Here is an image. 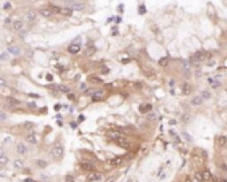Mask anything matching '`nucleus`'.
I'll use <instances>...</instances> for the list:
<instances>
[{
    "mask_svg": "<svg viewBox=\"0 0 227 182\" xmlns=\"http://www.w3.org/2000/svg\"><path fill=\"white\" fill-rule=\"evenodd\" d=\"M9 7H11V4H8V3H7V4H5V5H4V8H5V9H8V8H9Z\"/></svg>",
    "mask_w": 227,
    "mask_h": 182,
    "instance_id": "603ef678",
    "label": "nucleus"
},
{
    "mask_svg": "<svg viewBox=\"0 0 227 182\" xmlns=\"http://www.w3.org/2000/svg\"><path fill=\"white\" fill-rule=\"evenodd\" d=\"M39 13H40V16H43V18H49V16L52 15V12H51V9L48 8V7L40 8V9H39Z\"/></svg>",
    "mask_w": 227,
    "mask_h": 182,
    "instance_id": "9b49d317",
    "label": "nucleus"
},
{
    "mask_svg": "<svg viewBox=\"0 0 227 182\" xmlns=\"http://www.w3.org/2000/svg\"><path fill=\"white\" fill-rule=\"evenodd\" d=\"M80 51V44H70L68 46V52L70 54H74V55H76V54Z\"/></svg>",
    "mask_w": 227,
    "mask_h": 182,
    "instance_id": "f8f14e48",
    "label": "nucleus"
},
{
    "mask_svg": "<svg viewBox=\"0 0 227 182\" xmlns=\"http://www.w3.org/2000/svg\"><path fill=\"white\" fill-rule=\"evenodd\" d=\"M8 162H9V159H8V157L5 156V154L0 157V165H3V166H4V165H7Z\"/></svg>",
    "mask_w": 227,
    "mask_h": 182,
    "instance_id": "c85d7f7f",
    "label": "nucleus"
},
{
    "mask_svg": "<svg viewBox=\"0 0 227 182\" xmlns=\"http://www.w3.org/2000/svg\"><path fill=\"white\" fill-rule=\"evenodd\" d=\"M115 20H116V24H119V23L122 22V18H116Z\"/></svg>",
    "mask_w": 227,
    "mask_h": 182,
    "instance_id": "c03bdc74",
    "label": "nucleus"
},
{
    "mask_svg": "<svg viewBox=\"0 0 227 182\" xmlns=\"http://www.w3.org/2000/svg\"><path fill=\"white\" fill-rule=\"evenodd\" d=\"M72 12H74V11H72L71 8H68V7H64V8L60 9V13L61 15H64V16H71Z\"/></svg>",
    "mask_w": 227,
    "mask_h": 182,
    "instance_id": "4be33fe9",
    "label": "nucleus"
},
{
    "mask_svg": "<svg viewBox=\"0 0 227 182\" xmlns=\"http://www.w3.org/2000/svg\"><path fill=\"white\" fill-rule=\"evenodd\" d=\"M13 166H15V169H24L26 163H24L23 159H15L13 161Z\"/></svg>",
    "mask_w": 227,
    "mask_h": 182,
    "instance_id": "6ab92c4d",
    "label": "nucleus"
},
{
    "mask_svg": "<svg viewBox=\"0 0 227 182\" xmlns=\"http://www.w3.org/2000/svg\"><path fill=\"white\" fill-rule=\"evenodd\" d=\"M201 97H202V98H203V99H205V101H206V99H209V98L211 97V94H210L209 91H203V93L201 94Z\"/></svg>",
    "mask_w": 227,
    "mask_h": 182,
    "instance_id": "f704fd0d",
    "label": "nucleus"
},
{
    "mask_svg": "<svg viewBox=\"0 0 227 182\" xmlns=\"http://www.w3.org/2000/svg\"><path fill=\"white\" fill-rule=\"evenodd\" d=\"M26 34H27V31H24V30H20V31H19V36H20V38H24Z\"/></svg>",
    "mask_w": 227,
    "mask_h": 182,
    "instance_id": "ea45409f",
    "label": "nucleus"
},
{
    "mask_svg": "<svg viewBox=\"0 0 227 182\" xmlns=\"http://www.w3.org/2000/svg\"><path fill=\"white\" fill-rule=\"evenodd\" d=\"M48 8L51 9V12L52 13H60V9H61V7H57V5H48Z\"/></svg>",
    "mask_w": 227,
    "mask_h": 182,
    "instance_id": "a878e982",
    "label": "nucleus"
},
{
    "mask_svg": "<svg viewBox=\"0 0 227 182\" xmlns=\"http://www.w3.org/2000/svg\"><path fill=\"white\" fill-rule=\"evenodd\" d=\"M115 181V178H110V179H107V182H114Z\"/></svg>",
    "mask_w": 227,
    "mask_h": 182,
    "instance_id": "864d4df0",
    "label": "nucleus"
},
{
    "mask_svg": "<svg viewBox=\"0 0 227 182\" xmlns=\"http://www.w3.org/2000/svg\"><path fill=\"white\" fill-rule=\"evenodd\" d=\"M88 82H91V83H94V85H102V83H103L102 78H98L96 75L88 76Z\"/></svg>",
    "mask_w": 227,
    "mask_h": 182,
    "instance_id": "2eb2a0df",
    "label": "nucleus"
},
{
    "mask_svg": "<svg viewBox=\"0 0 227 182\" xmlns=\"http://www.w3.org/2000/svg\"><path fill=\"white\" fill-rule=\"evenodd\" d=\"M68 98H70L71 101H74V99H75V97H74V95H72V94H70V95H68Z\"/></svg>",
    "mask_w": 227,
    "mask_h": 182,
    "instance_id": "de8ad7c7",
    "label": "nucleus"
},
{
    "mask_svg": "<svg viewBox=\"0 0 227 182\" xmlns=\"http://www.w3.org/2000/svg\"><path fill=\"white\" fill-rule=\"evenodd\" d=\"M159 64L163 67H166L167 64H168V58H162L160 60H159Z\"/></svg>",
    "mask_w": 227,
    "mask_h": 182,
    "instance_id": "473e14b6",
    "label": "nucleus"
},
{
    "mask_svg": "<svg viewBox=\"0 0 227 182\" xmlns=\"http://www.w3.org/2000/svg\"><path fill=\"white\" fill-rule=\"evenodd\" d=\"M151 109H152V106L151 105H143V106H140V113H148V111H151Z\"/></svg>",
    "mask_w": 227,
    "mask_h": 182,
    "instance_id": "b1692460",
    "label": "nucleus"
},
{
    "mask_svg": "<svg viewBox=\"0 0 227 182\" xmlns=\"http://www.w3.org/2000/svg\"><path fill=\"white\" fill-rule=\"evenodd\" d=\"M94 91H95L94 89H88V90H84V94L88 95V97H92V95H94Z\"/></svg>",
    "mask_w": 227,
    "mask_h": 182,
    "instance_id": "e433bc0d",
    "label": "nucleus"
},
{
    "mask_svg": "<svg viewBox=\"0 0 227 182\" xmlns=\"http://www.w3.org/2000/svg\"><path fill=\"white\" fill-rule=\"evenodd\" d=\"M203 98L201 97V95H197V97H194V98H191V101H190V103H191L192 106H201L202 103H203Z\"/></svg>",
    "mask_w": 227,
    "mask_h": 182,
    "instance_id": "9d476101",
    "label": "nucleus"
},
{
    "mask_svg": "<svg viewBox=\"0 0 227 182\" xmlns=\"http://www.w3.org/2000/svg\"><path fill=\"white\" fill-rule=\"evenodd\" d=\"M206 58H207L206 52H203V51H198V52H195L191 56V62L194 63V64H199V63L203 62Z\"/></svg>",
    "mask_w": 227,
    "mask_h": 182,
    "instance_id": "20e7f679",
    "label": "nucleus"
},
{
    "mask_svg": "<svg viewBox=\"0 0 227 182\" xmlns=\"http://www.w3.org/2000/svg\"><path fill=\"white\" fill-rule=\"evenodd\" d=\"M23 127L26 130H32L35 127V124H34V122H24V123H23Z\"/></svg>",
    "mask_w": 227,
    "mask_h": 182,
    "instance_id": "cd10ccee",
    "label": "nucleus"
},
{
    "mask_svg": "<svg viewBox=\"0 0 227 182\" xmlns=\"http://www.w3.org/2000/svg\"><path fill=\"white\" fill-rule=\"evenodd\" d=\"M26 141H27L28 143H31V145H36V143H38V139H36V137L34 135V134H30V135H27Z\"/></svg>",
    "mask_w": 227,
    "mask_h": 182,
    "instance_id": "aec40b11",
    "label": "nucleus"
},
{
    "mask_svg": "<svg viewBox=\"0 0 227 182\" xmlns=\"http://www.w3.org/2000/svg\"><path fill=\"white\" fill-rule=\"evenodd\" d=\"M57 70H59V71H63L64 68H63V67H60V64H57Z\"/></svg>",
    "mask_w": 227,
    "mask_h": 182,
    "instance_id": "49530a36",
    "label": "nucleus"
},
{
    "mask_svg": "<svg viewBox=\"0 0 227 182\" xmlns=\"http://www.w3.org/2000/svg\"><path fill=\"white\" fill-rule=\"evenodd\" d=\"M102 72H103V74H106V72H108V70H107V68H102Z\"/></svg>",
    "mask_w": 227,
    "mask_h": 182,
    "instance_id": "3c124183",
    "label": "nucleus"
},
{
    "mask_svg": "<svg viewBox=\"0 0 227 182\" xmlns=\"http://www.w3.org/2000/svg\"><path fill=\"white\" fill-rule=\"evenodd\" d=\"M23 26H24L23 20H15V22L12 23V28L15 30V31H20V30H23Z\"/></svg>",
    "mask_w": 227,
    "mask_h": 182,
    "instance_id": "4468645a",
    "label": "nucleus"
},
{
    "mask_svg": "<svg viewBox=\"0 0 227 182\" xmlns=\"http://www.w3.org/2000/svg\"><path fill=\"white\" fill-rule=\"evenodd\" d=\"M66 7L71 8L72 11H83V9H86V4L83 1H78V0H68L66 3Z\"/></svg>",
    "mask_w": 227,
    "mask_h": 182,
    "instance_id": "7ed1b4c3",
    "label": "nucleus"
},
{
    "mask_svg": "<svg viewBox=\"0 0 227 182\" xmlns=\"http://www.w3.org/2000/svg\"><path fill=\"white\" fill-rule=\"evenodd\" d=\"M49 156H51V158L55 161H60L61 158H63V156H64V147L61 146V145H55V146L51 149V151H49Z\"/></svg>",
    "mask_w": 227,
    "mask_h": 182,
    "instance_id": "f257e3e1",
    "label": "nucleus"
},
{
    "mask_svg": "<svg viewBox=\"0 0 227 182\" xmlns=\"http://www.w3.org/2000/svg\"><path fill=\"white\" fill-rule=\"evenodd\" d=\"M57 89L60 90L61 93H70V89H68V87H67V86H59V87H57Z\"/></svg>",
    "mask_w": 227,
    "mask_h": 182,
    "instance_id": "c9c22d12",
    "label": "nucleus"
},
{
    "mask_svg": "<svg viewBox=\"0 0 227 182\" xmlns=\"http://www.w3.org/2000/svg\"><path fill=\"white\" fill-rule=\"evenodd\" d=\"M8 54H12L13 56H19V55H22V50H20V47H18V46H9L8 47Z\"/></svg>",
    "mask_w": 227,
    "mask_h": 182,
    "instance_id": "1a4fd4ad",
    "label": "nucleus"
},
{
    "mask_svg": "<svg viewBox=\"0 0 227 182\" xmlns=\"http://www.w3.org/2000/svg\"><path fill=\"white\" fill-rule=\"evenodd\" d=\"M112 35H118V30H116V28H114L112 30Z\"/></svg>",
    "mask_w": 227,
    "mask_h": 182,
    "instance_id": "37998d69",
    "label": "nucleus"
},
{
    "mask_svg": "<svg viewBox=\"0 0 227 182\" xmlns=\"http://www.w3.org/2000/svg\"><path fill=\"white\" fill-rule=\"evenodd\" d=\"M123 163V158H114L112 159V165L114 166H119V165Z\"/></svg>",
    "mask_w": 227,
    "mask_h": 182,
    "instance_id": "c756f323",
    "label": "nucleus"
},
{
    "mask_svg": "<svg viewBox=\"0 0 227 182\" xmlns=\"http://www.w3.org/2000/svg\"><path fill=\"white\" fill-rule=\"evenodd\" d=\"M31 97H34V98H36V99H38V98H39V95H38V94H30Z\"/></svg>",
    "mask_w": 227,
    "mask_h": 182,
    "instance_id": "a18cd8bd",
    "label": "nucleus"
},
{
    "mask_svg": "<svg viewBox=\"0 0 227 182\" xmlns=\"http://www.w3.org/2000/svg\"><path fill=\"white\" fill-rule=\"evenodd\" d=\"M64 182H75V178L71 174H67L66 177H64Z\"/></svg>",
    "mask_w": 227,
    "mask_h": 182,
    "instance_id": "72a5a7b5",
    "label": "nucleus"
},
{
    "mask_svg": "<svg viewBox=\"0 0 227 182\" xmlns=\"http://www.w3.org/2000/svg\"><path fill=\"white\" fill-rule=\"evenodd\" d=\"M28 106H30V107H34V109H35V103H28Z\"/></svg>",
    "mask_w": 227,
    "mask_h": 182,
    "instance_id": "8fccbe9b",
    "label": "nucleus"
},
{
    "mask_svg": "<svg viewBox=\"0 0 227 182\" xmlns=\"http://www.w3.org/2000/svg\"><path fill=\"white\" fill-rule=\"evenodd\" d=\"M8 58H9L8 52H3L1 55H0V60H1V62H5V60H8Z\"/></svg>",
    "mask_w": 227,
    "mask_h": 182,
    "instance_id": "2f4dec72",
    "label": "nucleus"
},
{
    "mask_svg": "<svg viewBox=\"0 0 227 182\" xmlns=\"http://www.w3.org/2000/svg\"><path fill=\"white\" fill-rule=\"evenodd\" d=\"M7 105H8L9 107H12V109H15V107H20V106H22V102L19 101L18 98L9 97V98H7Z\"/></svg>",
    "mask_w": 227,
    "mask_h": 182,
    "instance_id": "39448f33",
    "label": "nucleus"
},
{
    "mask_svg": "<svg viewBox=\"0 0 227 182\" xmlns=\"http://www.w3.org/2000/svg\"><path fill=\"white\" fill-rule=\"evenodd\" d=\"M7 86V82H5L4 78H0V87H5Z\"/></svg>",
    "mask_w": 227,
    "mask_h": 182,
    "instance_id": "4c0bfd02",
    "label": "nucleus"
},
{
    "mask_svg": "<svg viewBox=\"0 0 227 182\" xmlns=\"http://www.w3.org/2000/svg\"><path fill=\"white\" fill-rule=\"evenodd\" d=\"M195 178H197L199 182H211L214 179L212 174L207 171V170H201V171H197L195 173Z\"/></svg>",
    "mask_w": 227,
    "mask_h": 182,
    "instance_id": "f03ea898",
    "label": "nucleus"
},
{
    "mask_svg": "<svg viewBox=\"0 0 227 182\" xmlns=\"http://www.w3.org/2000/svg\"><path fill=\"white\" fill-rule=\"evenodd\" d=\"M80 90H82V91H84V90H86V85H82V86H80Z\"/></svg>",
    "mask_w": 227,
    "mask_h": 182,
    "instance_id": "09e8293b",
    "label": "nucleus"
},
{
    "mask_svg": "<svg viewBox=\"0 0 227 182\" xmlns=\"http://www.w3.org/2000/svg\"><path fill=\"white\" fill-rule=\"evenodd\" d=\"M102 175L98 173H94V171H90L87 175V182H95V181H100Z\"/></svg>",
    "mask_w": 227,
    "mask_h": 182,
    "instance_id": "6e6552de",
    "label": "nucleus"
},
{
    "mask_svg": "<svg viewBox=\"0 0 227 182\" xmlns=\"http://www.w3.org/2000/svg\"><path fill=\"white\" fill-rule=\"evenodd\" d=\"M110 138H114V139H118V138H122V133H116V131H110L108 133Z\"/></svg>",
    "mask_w": 227,
    "mask_h": 182,
    "instance_id": "bb28decb",
    "label": "nucleus"
},
{
    "mask_svg": "<svg viewBox=\"0 0 227 182\" xmlns=\"http://www.w3.org/2000/svg\"><path fill=\"white\" fill-rule=\"evenodd\" d=\"M36 18H38V12H35V11H32V9H30V11H27L26 13V19L28 23H34L36 20Z\"/></svg>",
    "mask_w": 227,
    "mask_h": 182,
    "instance_id": "0eeeda50",
    "label": "nucleus"
},
{
    "mask_svg": "<svg viewBox=\"0 0 227 182\" xmlns=\"http://www.w3.org/2000/svg\"><path fill=\"white\" fill-rule=\"evenodd\" d=\"M192 91V87L190 83H183V86H182V93L184 94V95H188V94Z\"/></svg>",
    "mask_w": 227,
    "mask_h": 182,
    "instance_id": "f3484780",
    "label": "nucleus"
},
{
    "mask_svg": "<svg viewBox=\"0 0 227 182\" xmlns=\"http://www.w3.org/2000/svg\"><path fill=\"white\" fill-rule=\"evenodd\" d=\"M82 167H83L84 170H87V171H94V166H92L91 163H88V162H83V163H82Z\"/></svg>",
    "mask_w": 227,
    "mask_h": 182,
    "instance_id": "393cba45",
    "label": "nucleus"
},
{
    "mask_svg": "<svg viewBox=\"0 0 227 182\" xmlns=\"http://www.w3.org/2000/svg\"><path fill=\"white\" fill-rule=\"evenodd\" d=\"M216 145H218V146H220V147L226 146V145H227V138H226V137H219V138H218V142H216Z\"/></svg>",
    "mask_w": 227,
    "mask_h": 182,
    "instance_id": "5701e85b",
    "label": "nucleus"
},
{
    "mask_svg": "<svg viewBox=\"0 0 227 182\" xmlns=\"http://www.w3.org/2000/svg\"><path fill=\"white\" fill-rule=\"evenodd\" d=\"M7 119H8V115L5 114L4 111H0V122H5Z\"/></svg>",
    "mask_w": 227,
    "mask_h": 182,
    "instance_id": "7c9ffc66",
    "label": "nucleus"
},
{
    "mask_svg": "<svg viewBox=\"0 0 227 182\" xmlns=\"http://www.w3.org/2000/svg\"><path fill=\"white\" fill-rule=\"evenodd\" d=\"M1 156H4V151H3L1 149H0V157H1Z\"/></svg>",
    "mask_w": 227,
    "mask_h": 182,
    "instance_id": "5fc2aeb1",
    "label": "nucleus"
},
{
    "mask_svg": "<svg viewBox=\"0 0 227 182\" xmlns=\"http://www.w3.org/2000/svg\"><path fill=\"white\" fill-rule=\"evenodd\" d=\"M0 175H1V174H0Z\"/></svg>",
    "mask_w": 227,
    "mask_h": 182,
    "instance_id": "6e6d98bb",
    "label": "nucleus"
},
{
    "mask_svg": "<svg viewBox=\"0 0 227 182\" xmlns=\"http://www.w3.org/2000/svg\"><path fill=\"white\" fill-rule=\"evenodd\" d=\"M207 9H209V16L212 19V20H215V19H216V13H215L214 5H212V4H209V5H207Z\"/></svg>",
    "mask_w": 227,
    "mask_h": 182,
    "instance_id": "a211bd4d",
    "label": "nucleus"
},
{
    "mask_svg": "<svg viewBox=\"0 0 227 182\" xmlns=\"http://www.w3.org/2000/svg\"><path fill=\"white\" fill-rule=\"evenodd\" d=\"M46 79H47V80H48V82H52V79H53V76H52V75H51V74H48V75H47V76H46Z\"/></svg>",
    "mask_w": 227,
    "mask_h": 182,
    "instance_id": "a19ab883",
    "label": "nucleus"
},
{
    "mask_svg": "<svg viewBox=\"0 0 227 182\" xmlns=\"http://www.w3.org/2000/svg\"><path fill=\"white\" fill-rule=\"evenodd\" d=\"M139 13H146V8H144V5H139Z\"/></svg>",
    "mask_w": 227,
    "mask_h": 182,
    "instance_id": "58836bf2",
    "label": "nucleus"
},
{
    "mask_svg": "<svg viewBox=\"0 0 227 182\" xmlns=\"http://www.w3.org/2000/svg\"><path fill=\"white\" fill-rule=\"evenodd\" d=\"M16 153L20 154V156H26L27 153H28V147L23 142H18L16 143Z\"/></svg>",
    "mask_w": 227,
    "mask_h": 182,
    "instance_id": "423d86ee",
    "label": "nucleus"
},
{
    "mask_svg": "<svg viewBox=\"0 0 227 182\" xmlns=\"http://www.w3.org/2000/svg\"><path fill=\"white\" fill-rule=\"evenodd\" d=\"M36 166L40 167V169H46V167L48 166V162L47 161H44V159H38L36 161Z\"/></svg>",
    "mask_w": 227,
    "mask_h": 182,
    "instance_id": "412c9836",
    "label": "nucleus"
},
{
    "mask_svg": "<svg viewBox=\"0 0 227 182\" xmlns=\"http://www.w3.org/2000/svg\"><path fill=\"white\" fill-rule=\"evenodd\" d=\"M96 52V47L94 44L88 46L87 48H86V51H84V55H87V56H92V55H95Z\"/></svg>",
    "mask_w": 227,
    "mask_h": 182,
    "instance_id": "ddd939ff",
    "label": "nucleus"
},
{
    "mask_svg": "<svg viewBox=\"0 0 227 182\" xmlns=\"http://www.w3.org/2000/svg\"><path fill=\"white\" fill-rule=\"evenodd\" d=\"M115 141H116V145H119V146H122V147L130 146V141H127L124 138H118V139H115Z\"/></svg>",
    "mask_w": 227,
    "mask_h": 182,
    "instance_id": "dca6fc26",
    "label": "nucleus"
},
{
    "mask_svg": "<svg viewBox=\"0 0 227 182\" xmlns=\"http://www.w3.org/2000/svg\"><path fill=\"white\" fill-rule=\"evenodd\" d=\"M9 23H11V19H9V18H7V19H5V26H8Z\"/></svg>",
    "mask_w": 227,
    "mask_h": 182,
    "instance_id": "79ce46f5",
    "label": "nucleus"
}]
</instances>
